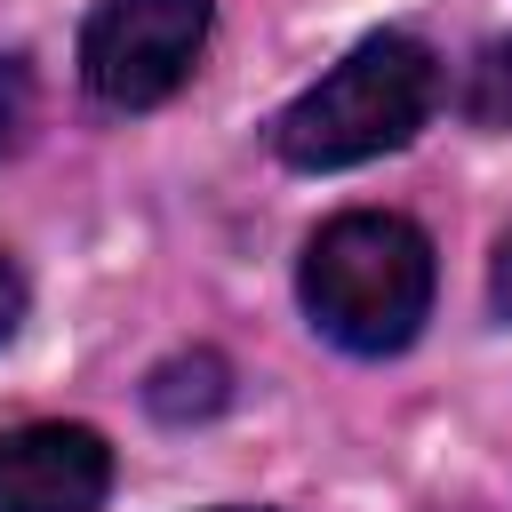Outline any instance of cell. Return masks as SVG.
I'll use <instances>...</instances> for the list:
<instances>
[{"mask_svg":"<svg viewBox=\"0 0 512 512\" xmlns=\"http://www.w3.org/2000/svg\"><path fill=\"white\" fill-rule=\"evenodd\" d=\"M432 288H440L432 240H424V224H408L392 208H344V216H328L304 240V264H296L304 320L328 344L360 352V360L408 352L416 328L432 320Z\"/></svg>","mask_w":512,"mask_h":512,"instance_id":"1","label":"cell"},{"mask_svg":"<svg viewBox=\"0 0 512 512\" xmlns=\"http://www.w3.org/2000/svg\"><path fill=\"white\" fill-rule=\"evenodd\" d=\"M440 104V64L416 32H368L344 64H328L280 120H272V152L288 168H360L400 152Z\"/></svg>","mask_w":512,"mask_h":512,"instance_id":"2","label":"cell"},{"mask_svg":"<svg viewBox=\"0 0 512 512\" xmlns=\"http://www.w3.org/2000/svg\"><path fill=\"white\" fill-rule=\"evenodd\" d=\"M216 8L208 0H96L80 24V80L112 112H152L168 104L200 48H208Z\"/></svg>","mask_w":512,"mask_h":512,"instance_id":"3","label":"cell"},{"mask_svg":"<svg viewBox=\"0 0 512 512\" xmlns=\"http://www.w3.org/2000/svg\"><path fill=\"white\" fill-rule=\"evenodd\" d=\"M112 496V448L96 424H16L0 432V512H96Z\"/></svg>","mask_w":512,"mask_h":512,"instance_id":"4","label":"cell"},{"mask_svg":"<svg viewBox=\"0 0 512 512\" xmlns=\"http://www.w3.org/2000/svg\"><path fill=\"white\" fill-rule=\"evenodd\" d=\"M144 408H152L160 424H208V416H224V408H232V360L208 352V344L168 352V360L144 376Z\"/></svg>","mask_w":512,"mask_h":512,"instance_id":"5","label":"cell"},{"mask_svg":"<svg viewBox=\"0 0 512 512\" xmlns=\"http://www.w3.org/2000/svg\"><path fill=\"white\" fill-rule=\"evenodd\" d=\"M456 112H464L472 128H512V32H496V40L464 64Z\"/></svg>","mask_w":512,"mask_h":512,"instance_id":"6","label":"cell"},{"mask_svg":"<svg viewBox=\"0 0 512 512\" xmlns=\"http://www.w3.org/2000/svg\"><path fill=\"white\" fill-rule=\"evenodd\" d=\"M32 136V64L8 48L0 56V152H16Z\"/></svg>","mask_w":512,"mask_h":512,"instance_id":"7","label":"cell"},{"mask_svg":"<svg viewBox=\"0 0 512 512\" xmlns=\"http://www.w3.org/2000/svg\"><path fill=\"white\" fill-rule=\"evenodd\" d=\"M24 304H32V288H24V264L0 248V344L24 328Z\"/></svg>","mask_w":512,"mask_h":512,"instance_id":"8","label":"cell"},{"mask_svg":"<svg viewBox=\"0 0 512 512\" xmlns=\"http://www.w3.org/2000/svg\"><path fill=\"white\" fill-rule=\"evenodd\" d=\"M488 304L512 320V224H504V240H496V256H488Z\"/></svg>","mask_w":512,"mask_h":512,"instance_id":"9","label":"cell"},{"mask_svg":"<svg viewBox=\"0 0 512 512\" xmlns=\"http://www.w3.org/2000/svg\"><path fill=\"white\" fill-rule=\"evenodd\" d=\"M208 512H264V504H208Z\"/></svg>","mask_w":512,"mask_h":512,"instance_id":"10","label":"cell"}]
</instances>
